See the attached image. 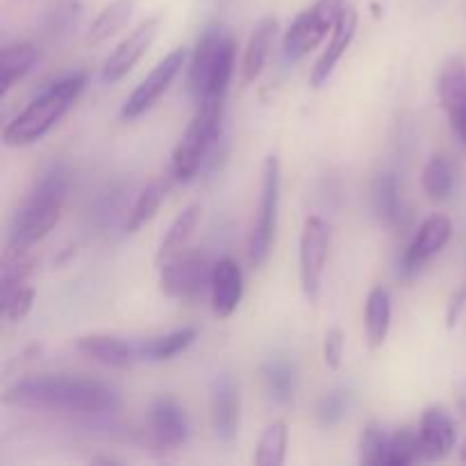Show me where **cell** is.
<instances>
[{
	"label": "cell",
	"mask_w": 466,
	"mask_h": 466,
	"mask_svg": "<svg viewBox=\"0 0 466 466\" xmlns=\"http://www.w3.org/2000/svg\"><path fill=\"white\" fill-rule=\"evenodd\" d=\"M458 408H460V412L466 417V380L458 385Z\"/></svg>",
	"instance_id": "38"
},
{
	"label": "cell",
	"mask_w": 466,
	"mask_h": 466,
	"mask_svg": "<svg viewBox=\"0 0 466 466\" xmlns=\"http://www.w3.org/2000/svg\"><path fill=\"white\" fill-rule=\"evenodd\" d=\"M462 460H464V462H466V446H464V449H462Z\"/></svg>",
	"instance_id": "39"
},
{
	"label": "cell",
	"mask_w": 466,
	"mask_h": 466,
	"mask_svg": "<svg viewBox=\"0 0 466 466\" xmlns=\"http://www.w3.org/2000/svg\"><path fill=\"white\" fill-rule=\"evenodd\" d=\"M328 250H330V228L321 217H308L303 223V232H300L299 271L303 294L312 303L319 299V291H321Z\"/></svg>",
	"instance_id": "8"
},
{
	"label": "cell",
	"mask_w": 466,
	"mask_h": 466,
	"mask_svg": "<svg viewBox=\"0 0 466 466\" xmlns=\"http://www.w3.org/2000/svg\"><path fill=\"white\" fill-rule=\"evenodd\" d=\"M278 32V21L273 16L262 18V21L255 25L253 35H250L248 46H246L244 53V64H241V71H244V85L258 80L264 71V64H267L268 53H271L273 39H276Z\"/></svg>",
	"instance_id": "20"
},
{
	"label": "cell",
	"mask_w": 466,
	"mask_h": 466,
	"mask_svg": "<svg viewBox=\"0 0 466 466\" xmlns=\"http://www.w3.org/2000/svg\"><path fill=\"white\" fill-rule=\"evenodd\" d=\"M212 309L217 317L226 319L239 308L241 296H244V273H241L239 264L230 258H221L214 262L212 282Z\"/></svg>",
	"instance_id": "15"
},
{
	"label": "cell",
	"mask_w": 466,
	"mask_h": 466,
	"mask_svg": "<svg viewBox=\"0 0 466 466\" xmlns=\"http://www.w3.org/2000/svg\"><path fill=\"white\" fill-rule=\"evenodd\" d=\"M464 305H466V287H462V289L453 296V300H451L449 314H446V319H449V328H453L455 323H458L460 312H462Z\"/></svg>",
	"instance_id": "37"
},
{
	"label": "cell",
	"mask_w": 466,
	"mask_h": 466,
	"mask_svg": "<svg viewBox=\"0 0 466 466\" xmlns=\"http://www.w3.org/2000/svg\"><path fill=\"white\" fill-rule=\"evenodd\" d=\"M239 387L232 376L223 373L217 378L212 390V421L218 440L232 441L239 431Z\"/></svg>",
	"instance_id": "17"
},
{
	"label": "cell",
	"mask_w": 466,
	"mask_h": 466,
	"mask_svg": "<svg viewBox=\"0 0 466 466\" xmlns=\"http://www.w3.org/2000/svg\"><path fill=\"white\" fill-rule=\"evenodd\" d=\"M421 187H423V194H426L431 200H437V203L451 198L455 187L453 164H451L444 155H435V157H431V162L423 167Z\"/></svg>",
	"instance_id": "28"
},
{
	"label": "cell",
	"mask_w": 466,
	"mask_h": 466,
	"mask_svg": "<svg viewBox=\"0 0 466 466\" xmlns=\"http://www.w3.org/2000/svg\"><path fill=\"white\" fill-rule=\"evenodd\" d=\"M5 403L16 408L66 414H112L121 408V391L96 378L44 373L14 382Z\"/></svg>",
	"instance_id": "1"
},
{
	"label": "cell",
	"mask_w": 466,
	"mask_h": 466,
	"mask_svg": "<svg viewBox=\"0 0 466 466\" xmlns=\"http://www.w3.org/2000/svg\"><path fill=\"white\" fill-rule=\"evenodd\" d=\"M168 189H171V177H155L153 182H148V185H146V189L139 194V198H137L132 212L127 214L126 230L137 232V230H141L146 223L153 221V217L157 214L159 205H162L164 198H167Z\"/></svg>",
	"instance_id": "25"
},
{
	"label": "cell",
	"mask_w": 466,
	"mask_h": 466,
	"mask_svg": "<svg viewBox=\"0 0 466 466\" xmlns=\"http://www.w3.org/2000/svg\"><path fill=\"white\" fill-rule=\"evenodd\" d=\"M355 30H358V12L353 7H344V12L337 18L335 27H332V39L328 44V48L323 50V55L319 57V62L314 64L312 76H309V82L312 86H321L330 80L332 71L339 64V59L344 57V53L349 50L350 41H353Z\"/></svg>",
	"instance_id": "16"
},
{
	"label": "cell",
	"mask_w": 466,
	"mask_h": 466,
	"mask_svg": "<svg viewBox=\"0 0 466 466\" xmlns=\"http://www.w3.org/2000/svg\"><path fill=\"white\" fill-rule=\"evenodd\" d=\"M344 7V0H317L312 7L299 14L282 39V53L287 62H299L305 55L312 53L335 27Z\"/></svg>",
	"instance_id": "6"
},
{
	"label": "cell",
	"mask_w": 466,
	"mask_h": 466,
	"mask_svg": "<svg viewBox=\"0 0 466 466\" xmlns=\"http://www.w3.org/2000/svg\"><path fill=\"white\" fill-rule=\"evenodd\" d=\"M86 86V73L77 71L71 76L62 77L55 85H50L39 98L32 100L21 114H18L14 121H9L3 130V141L5 146H14V148H21V146L36 144L44 135H48L55 126L59 123V118L68 112L73 103L77 100V96L82 94V89Z\"/></svg>",
	"instance_id": "3"
},
{
	"label": "cell",
	"mask_w": 466,
	"mask_h": 466,
	"mask_svg": "<svg viewBox=\"0 0 466 466\" xmlns=\"http://www.w3.org/2000/svg\"><path fill=\"white\" fill-rule=\"evenodd\" d=\"M391 435L378 423H369L360 435V462L367 466H390Z\"/></svg>",
	"instance_id": "32"
},
{
	"label": "cell",
	"mask_w": 466,
	"mask_h": 466,
	"mask_svg": "<svg viewBox=\"0 0 466 466\" xmlns=\"http://www.w3.org/2000/svg\"><path fill=\"white\" fill-rule=\"evenodd\" d=\"M135 5V0H114V3H109L107 7L94 18L89 32H86V39H89L91 44H100V41L109 39V36L116 35L118 30H123V25L132 18Z\"/></svg>",
	"instance_id": "27"
},
{
	"label": "cell",
	"mask_w": 466,
	"mask_h": 466,
	"mask_svg": "<svg viewBox=\"0 0 466 466\" xmlns=\"http://www.w3.org/2000/svg\"><path fill=\"white\" fill-rule=\"evenodd\" d=\"M367 337L369 346L378 349V346L385 344L387 335H390L391 328V296L385 287H376L371 289L367 299Z\"/></svg>",
	"instance_id": "23"
},
{
	"label": "cell",
	"mask_w": 466,
	"mask_h": 466,
	"mask_svg": "<svg viewBox=\"0 0 466 466\" xmlns=\"http://www.w3.org/2000/svg\"><path fill=\"white\" fill-rule=\"evenodd\" d=\"M262 380L267 394L276 403L287 405L296 394V367L285 358H271L262 364Z\"/></svg>",
	"instance_id": "24"
},
{
	"label": "cell",
	"mask_w": 466,
	"mask_h": 466,
	"mask_svg": "<svg viewBox=\"0 0 466 466\" xmlns=\"http://www.w3.org/2000/svg\"><path fill=\"white\" fill-rule=\"evenodd\" d=\"M344 358V332L339 328H330L323 337V362L328 369H339Z\"/></svg>",
	"instance_id": "36"
},
{
	"label": "cell",
	"mask_w": 466,
	"mask_h": 466,
	"mask_svg": "<svg viewBox=\"0 0 466 466\" xmlns=\"http://www.w3.org/2000/svg\"><path fill=\"white\" fill-rule=\"evenodd\" d=\"M350 405H353V396H350V391L346 390L330 391V394L319 403V419H321L323 426L328 428L339 426V423L346 419V414H349Z\"/></svg>",
	"instance_id": "34"
},
{
	"label": "cell",
	"mask_w": 466,
	"mask_h": 466,
	"mask_svg": "<svg viewBox=\"0 0 466 466\" xmlns=\"http://www.w3.org/2000/svg\"><path fill=\"white\" fill-rule=\"evenodd\" d=\"M187 59V50L185 48H176L148 73V76L141 80V85L127 96V100L123 103L121 107V116L126 121H132V118L141 116L144 112H148L155 103L159 100V96L168 89V85L173 82V77L180 73V68L185 66Z\"/></svg>",
	"instance_id": "9"
},
{
	"label": "cell",
	"mask_w": 466,
	"mask_h": 466,
	"mask_svg": "<svg viewBox=\"0 0 466 466\" xmlns=\"http://www.w3.org/2000/svg\"><path fill=\"white\" fill-rule=\"evenodd\" d=\"M419 432H421V444L426 462H437L451 455L458 441V431H455V421L441 405H431L423 410L421 423H419Z\"/></svg>",
	"instance_id": "14"
},
{
	"label": "cell",
	"mask_w": 466,
	"mask_h": 466,
	"mask_svg": "<svg viewBox=\"0 0 466 466\" xmlns=\"http://www.w3.org/2000/svg\"><path fill=\"white\" fill-rule=\"evenodd\" d=\"M68 194V171L62 164H55L39 176L32 191L9 226L7 250H30L39 244L62 218L64 200Z\"/></svg>",
	"instance_id": "2"
},
{
	"label": "cell",
	"mask_w": 466,
	"mask_h": 466,
	"mask_svg": "<svg viewBox=\"0 0 466 466\" xmlns=\"http://www.w3.org/2000/svg\"><path fill=\"white\" fill-rule=\"evenodd\" d=\"M437 91L455 137L466 146V62L462 57H451L441 66Z\"/></svg>",
	"instance_id": "13"
},
{
	"label": "cell",
	"mask_w": 466,
	"mask_h": 466,
	"mask_svg": "<svg viewBox=\"0 0 466 466\" xmlns=\"http://www.w3.org/2000/svg\"><path fill=\"white\" fill-rule=\"evenodd\" d=\"M235 53H237L235 39H232V36H226L221 53H218L217 64H214L212 76H209L208 89H205V94L200 96V100H226L228 86H230L232 73H235Z\"/></svg>",
	"instance_id": "30"
},
{
	"label": "cell",
	"mask_w": 466,
	"mask_h": 466,
	"mask_svg": "<svg viewBox=\"0 0 466 466\" xmlns=\"http://www.w3.org/2000/svg\"><path fill=\"white\" fill-rule=\"evenodd\" d=\"M373 208H376V214L385 226H399L400 217H403L399 177L391 176V173L378 177L376 187H373Z\"/></svg>",
	"instance_id": "29"
},
{
	"label": "cell",
	"mask_w": 466,
	"mask_h": 466,
	"mask_svg": "<svg viewBox=\"0 0 466 466\" xmlns=\"http://www.w3.org/2000/svg\"><path fill=\"white\" fill-rule=\"evenodd\" d=\"M196 335H198L196 328H180V330L167 332V335L150 337L139 346V358L150 360V362H164V360L176 358L194 344Z\"/></svg>",
	"instance_id": "26"
},
{
	"label": "cell",
	"mask_w": 466,
	"mask_h": 466,
	"mask_svg": "<svg viewBox=\"0 0 466 466\" xmlns=\"http://www.w3.org/2000/svg\"><path fill=\"white\" fill-rule=\"evenodd\" d=\"M451 235H453V223H451L449 217H444V214H432V217H428L421 223L417 235H414V239L410 241L408 248H405L403 258H400L399 276H417L423 268V264L431 258H435L449 244Z\"/></svg>",
	"instance_id": "10"
},
{
	"label": "cell",
	"mask_w": 466,
	"mask_h": 466,
	"mask_svg": "<svg viewBox=\"0 0 466 466\" xmlns=\"http://www.w3.org/2000/svg\"><path fill=\"white\" fill-rule=\"evenodd\" d=\"M159 23H162L159 16L146 18V21H141L139 25L114 48V53L109 55L103 64V80L107 82V85L118 82L137 66V62L144 57V53L150 48L155 36H157Z\"/></svg>",
	"instance_id": "11"
},
{
	"label": "cell",
	"mask_w": 466,
	"mask_h": 466,
	"mask_svg": "<svg viewBox=\"0 0 466 466\" xmlns=\"http://www.w3.org/2000/svg\"><path fill=\"white\" fill-rule=\"evenodd\" d=\"M417 462H426L421 432L414 431V428H403L396 435H391L390 466H408Z\"/></svg>",
	"instance_id": "33"
},
{
	"label": "cell",
	"mask_w": 466,
	"mask_h": 466,
	"mask_svg": "<svg viewBox=\"0 0 466 466\" xmlns=\"http://www.w3.org/2000/svg\"><path fill=\"white\" fill-rule=\"evenodd\" d=\"M214 264L203 250H182L159 264V287L176 300H191L212 282Z\"/></svg>",
	"instance_id": "7"
},
{
	"label": "cell",
	"mask_w": 466,
	"mask_h": 466,
	"mask_svg": "<svg viewBox=\"0 0 466 466\" xmlns=\"http://www.w3.org/2000/svg\"><path fill=\"white\" fill-rule=\"evenodd\" d=\"M32 305H35V289L30 285L18 287L16 291L0 299V309H3L5 319H9L12 323L23 321L30 314Z\"/></svg>",
	"instance_id": "35"
},
{
	"label": "cell",
	"mask_w": 466,
	"mask_h": 466,
	"mask_svg": "<svg viewBox=\"0 0 466 466\" xmlns=\"http://www.w3.org/2000/svg\"><path fill=\"white\" fill-rule=\"evenodd\" d=\"M189 437V419L173 396H157L148 414V441L159 449H176Z\"/></svg>",
	"instance_id": "12"
},
{
	"label": "cell",
	"mask_w": 466,
	"mask_h": 466,
	"mask_svg": "<svg viewBox=\"0 0 466 466\" xmlns=\"http://www.w3.org/2000/svg\"><path fill=\"white\" fill-rule=\"evenodd\" d=\"M223 41H226V32H223L221 25H209L198 36L189 66V89L196 96V100H200V96L208 89L209 76H212L214 64H217L218 53L223 48Z\"/></svg>",
	"instance_id": "18"
},
{
	"label": "cell",
	"mask_w": 466,
	"mask_h": 466,
	"mask_svg": "<svg viewBox=\"0 0 466 466\" xmlns=\"http://www.w3.org/2000/svg\"><path fill=\"white\" fill-rule=\"evenodd\" d=\"M198 221H200V205L198 203L187 205V208L182 209L176 218H173L171 228L167 230V235H164L162 244H159V248H157V258H155L157 259V264H164L167 259L176 258L177 253H182V250H185L187 241H189V237L194 235Z\"/></svg>",
	"instance_id": "22"
},
{
	"label": "cell",
	"mask_w": 466,
	"mask_h": 466,
	"mask_svg": "<svg viewBox=\"0 0 466 466\" xmlns=\"http://www.w3.org/2000/svg\"><path fill=\"white\" fill-rule=\"evenodd\" d=\"M287 440H289V431H287L285 421H273L267 431L262 432L258 444V453H255V464L259 466H280L285 464L287 455Z\"/></svg>",
	"instance_id": "31"
},
{
	"label": "cell",
	"mask_w": 466,
	"mask_h": 466,
	"mask_svg": "<svg viewBox=\"0 0 466 466\" xmlns=\"http://www.w3.org/2000/svg\"><path fill=\"white\" fill-rule=\"evenodd\" d=\"M77 350L109 369H130L139 358V349L116 335H85L77 339Z\"/></svg>",
	"instance_id": "19"
},
{
	"label": "cell",
	"mask_w": 466,
	"mask_h": 466,
	"mask_svg": "<svg viewBox=\"0 0 466 466\" xmlns=\"http://www.w3.org/2000/svg\"><path fill=\"white\" fill-rule=\"evenodd\" d=\"M41 53L35 44H12L0 50V96H7L9 89L21 77H25L39 64Z\"/></svg>",
	"instance_id": "21"
},
{
	"label": "cell",
	"mask_w": 466,
	"mask_h": 466,
	"mask_svg": "<svg viewBox=\"0 0 466 466\" xmlns=\"http://www.w3.org/2000/svg\"><path fill=\"white\" fill-rule=\"evenodd\" d=\"M280 159L268 155L262 167V194H259L258 214L248 237V262L262 267L273 248L278 228V209H280Z\"/></svg>",
	"instance_id": "5"
},
{
	"label": "cell",
	"mask_w": 466,
	"mask_h": 466,
	"mask_svg": "<svg viewBox=\"0 0 466 466\" xmlns=\"http://www.w3.org/2000/svg\"><path fill=\"white\" fill-rule=\"evenodd\" d=\"M223 103L226 100H198V109L173 153V177L177 182L194 180L212 146L221 139Z\"/></svg>",
	"instance_id": "4"
}]
</instances>
